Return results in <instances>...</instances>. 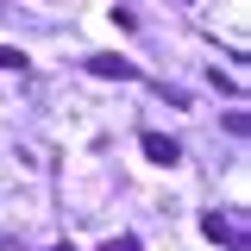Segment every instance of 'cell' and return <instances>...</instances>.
I'll return each instance as SVG.
<instances>
[{
    "instance_id": "cell-1",
    "label": "cell",
    "mask_w": 251,
    "mask_h": 251,
    "mask_svg": "<svg viewBox=\"0 0 251 251\" xmlns=\"http://www.w3.org/2000/svg\"><path fill=\"white\" fill-rule=\"evenodd\" d=\"M88 69L100 75V82H132V75H138V69H132L126 57H113V50H107V57H88Z\"/></svg>"
},
{
    "instance_id": "cell-2",
    "label": "cell",
    "mask_w": 251,
    "mask_h": 251,
    "mask_svg": "<svg viewBox=\"0 0 251 251\" xmlns=\"http://www.w3.org/2000/svg\"><path fill=\"white\" fill-rule=\"evenodd\" d=\"M145 157H151V163H170V170H176V138H163V132H145Z\"/></svg>"
},
{
    "instance_id": "cell-3",
    "label": "cell",
    "mask_w": 251,
    "mask_h": 251,
    "mask_svg": "<svg viewBox=\"0 0 251 251\" xmlns=\"http://www.w3.org/2000/svg\"><path fill=\"white\" fill-rule=\"evenodd\" d=\"M207 239H220V245H232V251H245L239 226H232V220H220V214H207Z\"/></svg>"
},
{
    "instance_id": "cell-4",
    "label": "cell",
    "mask_w": 251,
    "mask_h": 251,
    "mask_svg": "<svg viewBox=\"0 0 251 251\" xmlns=\"http://www.w3.org/2000/svg\"><path fill=\"white\" fill-rule=\"evenodd\" d=\"M0 69H25V50H13V44H0Z\"/></svg>"
},
{
    "instance_id": "cell-5",
    "label": "cell",
    "mask_w": 251,
    "mask_h": 251,
    "mask_svg": "<svg viewBox=\"0 0 251 251\" xmlns=\"http://www.w3.org/2000/svg\"><path fill=\"white\" fill-rule=\"evenodd\" d=\"M107 251H138V239H113V245H107Z\"/></svg>"
},
{
    "instance_id": "cell-6",
    "label": "cell",
    "mask_w": 251,
    "mask_h": 251,
    "mask_svg": "<svg viewBox=\"0 0 251 251\" xmlns=\"http://www.w3.org/2000/svg\"><path fill=\"white\" fill-rule=\"evenodd\" d=\"M57 251H75V245H57Z\"/></svg>"
}]
</instances>
